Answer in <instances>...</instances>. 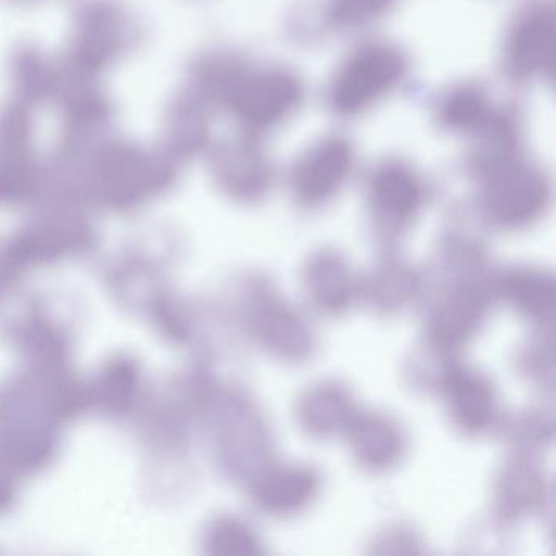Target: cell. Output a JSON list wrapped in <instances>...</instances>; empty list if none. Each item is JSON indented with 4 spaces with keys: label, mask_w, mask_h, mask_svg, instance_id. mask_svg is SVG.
I'll return each mask as SVG.
<instances>
[{
    "label": "cell",
    "mask_w": 556,
    "mask_h": 556,
    "mask_svg": "<svg viewBox=\"0 0 556 556\" xmlns=\"http://www.w3.org/2000/svg\"><path fill=\"white\" fill-rule=\"evenodd\" d=\"M374 282L372 298L379 299L380 307H402L412 291L415 292V276L403 266H390L380 273Z\"/></svg>",
    "instance_id": "19"
},
{
    "label": "cell",
    "mask_w": 556,
    "mask_h": 556,
    "mask_svg": "<svg viewBox=\"0 0 556 556\" xmlns=\"http://www.w3.org/2000/svg\"><path fill=\"white\" fill-rule=\"evenodd\" d=\"M299 416L312 434L327 435L350 426L354 405L350 392L334 383H318L299 402Z\"/></svg>",
    "instance_id": "15"
},
{
    "label": "cell",
    "mask_w": 556,
    "mask_h": 556,
    "mask_svg": "<svg viewBox=\"0 0 556 556\" xmlns=\"http://www.w3.org/2000/svg\"><path fill=\"white\" fill-rule=\"evenodd\" d=\"M500 292L517 311L532 317H545L553 311V282L540 273L519 269L500 281Z\"/></svg>",
    "instance_id": "17"
},
{
    "label": "cell",
    "mask_w": 556,
    "mask_h": 556,
    "mask_svg": "<svg viewBox=\"0 0 556 556\" xmlns=\"http://www.w3.org/2000/svg\"><path fill=\"white\" fill-rule=\"evenodd\" d=\"M356 167V146L348 136H321L292 162L288 172L289 194L304 210L327 206L346 188Z\"/></svg>",
    "instance_id": "5"
},
{
    "label": "cell",
    "mask_w": 556,
    "mask_h": 556,
    "mask_svg": "<svg viewBox=\"0 0 556 556\" xmlns=\"http://www.w3.org/2000/svg\"><path fill=\"white\" fill-rule=\"evenodd\" d=\"M396 0H327L320 28L327 31H361L372 27L392 12Z\"/></svg>",
    "instance_id": "16"
},
{
    "label": "cell",
    "mask_w": 556,
    "mask_h": 556,
    "mask_svg": "<svg viewBox=\"0 0 556 556\" xmlns=\"http://www.w3.org/2000/svg\"><path fill=\"white\" fill-rule=\"evenodd\" d=\"M542 496V481L529 467H514L504 473L500 488V504L506 513H520L535 506Z\"/></svg>",
    "instance_id": "18"
},
{
    "label": "cell",
    "mask_w": 556,
    "mask_h": 556,
    "mask_svg": "<svg viewBox=\"0 0 556 556\" xmlns=\"http://www.w3.org/2000/svg\"><path fill=\"white\" fill-rule=\"evenodd\" d=\"M318 490L311 468L295 465L269 467L253 481V503L271 516H289L307 506Z\"/></svg>",
    "instance_id": "11"
},
{
    "label": "cell",
    "mask_w": 556,
    "mask_h": 556,
    "mask_svg": "<svg viewBox=\"0 0 556 556\" xmlns=\"http://www.w3.org/2000/svg\"><path fill=\"white\" fill-rule=\"evenodd\" d=\"M409 67L408 54L395 41L386 38L359 41L328 77L327 109L341 119L361 118L402 89Z\"/></svg>",
    "instance_id": "3"
},
{
    "label": "cell",
    "mask_w": 556,
    "mask_h": 556,
    "mask_svg": "<svg viewBox=\"0 0 556 556\" xmlns=\"http://www.w3.org/2000/svg\"><path fill=\"white\" fill-rule=\"evenodd\" d=\"M250 334L265 350L286 359L304 357L312 348L304 318L265 286L250 291Z\"/></svg>",
    "instance_id": "8"
},
{
    "label": "cell",
    "mask_w": 556,
    "mask_h": 556,
    "mask_svg": "<svg viewBox=\"0 0 556 556\" xmlns=\"http://www.w3.org/2000/svg\"><path fill=\"white\" fill-rule=\"evenodd\" d=\"M500 103L477 80H462L447 87L435 100L432 118L441 131L475 138L496 115Z\"/></svg>",
    "instance_id": "9"
},
{
    "label": "cell",
    "mask_w": 556,
    "mask_h": 556,
    "mask_svg": "<svg viewBox=\"0 0 556 556\" xmlns=\"http://www.w3.org/2000/svg\"><path fill=\"white\" fill-rule=\"evenodd\" d=\"M305 292L320 312L338 314L346 311L356 299L359 286L341 256L320 253L305 269Z\"/></svg>",
    "instance_id": "13"
},
{
    "label": "cell",
    "mask_w": 556,
    "mask_h": 556,
    "mask_svg": "<svg viewBox=\"0 0 556 556\" xmlns=\"http://www.w3.org/2000/svg\"><path fill=\"white\" fill-rule=\"evenodd\" d=\"M488 294L473 285L452 289L435 307L429 325V334L435 346L455 351L473 337L486 312Z\"/></svg>",
    "instance_id": "10"
},
{
    "label": "cell",
    "mask_w": 556,
    "mask_h": 556,
    "mask_svg": "<svg viewBox=\"0 0 556 556\" xmlns=\"http://www.w3.org/2000/svg\"><path fill=\"white\" fill-rule=\"evenodd\" d=\"M353 454L363 467L389 470L405 454V435L396 422L383 415H366L350 422Z\"/></svg>",
    "instance_id": "14"
},
{
    "label": "cell",
    "mask_w": 556,
    "mask_h": 556,
    "mask_svg": "<svg viewBox=\"0 0 556 556\" xmlns=\"http://www.w3.org/2000/svg\"><path fill=\"white\" fill-rule=\"evenodd\" d=\"M428 187L418 168L403 159L387 157L372 165L366 178V201L379 229L408 230L421 216Z\"/></svg>",
    "instance_id": "6"
},
{
    "label": "cell",
    "mask_w": 556,
    "mask_h": 556,
    "mask_svg": "<svg viewBox=\"0 0 556 556\" xmlns=\"http://www.w3.org/2000/svg\"><path fill=\"white\" fill-rule=\"evenodd\" d=\"M201 83L240 132L263 139L291 122L307 100L304 77L285 64L256 63L242 54H219L201 70Z\"/></svg>",
    "instance_id": "1"
},
{
    "label": "cell",
    "mask_w": 556,
    "mask_h": 556,
    "mask_svg": "<svg viewBox=\"0 0 556 556\" xmlns=\"http://www.w3.org/2000/svg\"><path fill=\"white\" fill-rule=\"evenodd\" d=\"M556 64V9L553 0H527L507 24L501 70L516 86L552 83Z\"/></svg>",
    "instance_id": "4"
},
{
    "label": "cell",
    "mask_w": 556,
    "mask_h": 556,
    "mask_svg": "<svg viewBox=\"0 0 556 556\" xmlns=\"http://www.w3.org/2000/svg\"><path fill=\"white\" fill-rule=\"evenodd\" d=\"M448 412L455 425L467 432L486 431L497 415L493 386L484 377L467 370H452L444 382Z\"/></svg>",
    "instance_id": "12"
},
{
    "label": "cell",
    "mask_w": 556,
    "mask_h": 556,
    "mask_svg": "<svg viewBox=\"0 0 556 556\" xmlns=\"http://www.w3.org/2000/svg\"><path fill=\"white\" fill-rule=\"evenodd\" d=\"M467 170L477 181L481 217L501 230H519L545 216L552 178L522 144L471 146Z\"/></svg>",
    "instance_id": "2"
},
{
    "label": "cell",
    "mask_w": 556,
    "mask_h": 556,
    "mask_svg": "<svg viewBox=\"0 0 556 556\" xmlns=\"http://www.w3.org/2000/svg\"><path fill=\"white\" fill-rule=\"evenodd\" d=\"M262 141L240 132L217 151V177L224 190L243 203H258L275 187V161Z\"/></svg>",
    "instance_id": "7"
}]
</instances>
